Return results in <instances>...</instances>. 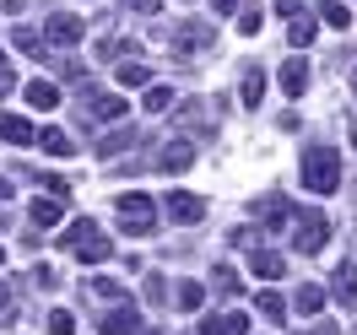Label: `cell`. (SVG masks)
Returning <instances> with one entry per match:
<instances>
[{
    "label": "cell",
    "mask_w": 357,
    "mask_h": 335,
    "mask_svg": "<svg viewBox=\"0 0 357 335\" xmlns=\"http://www.w3.org/2000/svg\"><path fill=\"white\" fill-rule=\"evenodd\" d=\"M201 303H206V287H201V281H178V309L195 313Z\"/></svg>",
    "instance_id": "484cf974"
},
{
    "label": "cell",
    "mask_w": 357,
    "mask_h": 335,
    "mask_svg": "<svg viewBox=\"0 0 357 335\" xmlns=\"http://www.w3.org/2000/svg\"><path fill=\"white\" fill-rule=\"evenodd\" d=\"M238 33H244V38H255V33H260V11H244V17H238Z\"/></svg>",
    "instance_id": "836d02e7"
},
{
    "label": "cell",
    "mask_w": 357,
    "mask_h": 335,
    "mask_svg": "<svg viewBox=\"0 0 357 335\" xmlns=\"http://www.w3.org/2000/svg\"><path fill=\"white\" fill-rule=\"evenodd\" d=\"M255 313H266V325H282V319H287V297H282V292H271V287H260Z\"/></svg>",
    "instance_id": "e0dca14e"
},
{
    "label": "cell",
    "mask_w": 357,
    "mask_h": 335,
    "mask_svg": "<svg viewBox=\"0 0 357 335\" xmlns=\"http://www.w3.org/2000/svg\"><path fill=\"white\" fill-rule=\"evenodd\" d=\"M325 244H331V217H325V211H303V217L292 222V249H298V254H319Z\"/></svg>",
    "instance_id": "7a4b0ae2"
},
{
    "label": "cell",
    "mask_w": 357,
    "mask_h": 335,
    "mask_svg": "<svg viewBox=\"0 0 357 335\" xmlns=\"http://www.w3.org/2000/svg\"><path fill=\"white\" fill-rule=\"evenodd\" d=\"M70 330H76V313H70V309L49 313V335H70Z\"/></svg>",
    "instance_id": "f546056e"
},
{
    "label": "cell",
    "mask_w": 357,
    "mask_h": 335,
    "mask_svg": "<svg viewBox=\"0 0 357 335\" xmlns=\"http://www.w3.org/2000/svg\"><path fill=\"white\" fill-rule=\"evenodd\" d=\"M11 44L22 49V54H33V60H49V54H44V38H38L33 27H17V33H11Z\"/></svg>",
    "instance_id": "cb8c5ba5"
},
{
    "label": "cell",
    "mask_w": 357,
    "mask_h": 335,
    "mask_svg": "<svg viewBox=\"0 0 357 335\" xmlns=\"http://www.w3.org/2000/svg\"><path fill=\"white\" fill-rule=\"evenodd\" d=\"M82 33H87V22H82L76 11H49V22H44V44L70 49V44H82Z\"/></svg>",
    "instance_id": "277c9868"
},
{
    "label": "cell",
    "mask_w": 357,
    "mask_h": 335,
    "mask_svg": "<svg viewBox=\"0 0 357 335\" xmlns=\"http://www.w3.org/2000/svg\"><path fill=\"white\" fill-rule=\"evenodd\" d=\"M162 211H168L174 222H201V217H206V201H201V195H178V189H174V195L162 201Z\"/></svg>",
    "instance_id": "ba28073f"
},
{
    "label": "cell",
    "mask_w": 357,
    "mask_h": 335,
    "mask_svg": "<svg viewBox=\"0 0 357 335\" xmlns=\"http://www.w3.org/2000/svg\"><path fill=\"white\" fill-rule=\"evenodd\" d=\"M119 87H152V70L141 65V60H125L119 65Z\"/></svg>",
    "instance_id": "603a6c76"
},
{
    "label": "cell",
    "mask_w": 357,
    "mask_h": 335,
    "mask_svg": "<svg viewBox=\"0 0 357 335\" xmlns=\"http://www.w3.org/2000/svg\"><path fill=\"white\" fill-rule=\"evenodd\" d=\"M0 265H6V249H0Z\"/></svg>",
    "instance_id": "7bdbcfd3"
},
{
    "label": "cell",
    "mask_w": 357,
    "mask_h": 335,
    "mask_svg": "<svg viewBox=\"0 0 357 335\" xmlns=\"http://www.w3.org/2000/svg\"><path fill=\"white\" fill-rule=\"evenodd\" d=\"M168 109H174V87L152 81V87H146V114H168Z\"/></svg>",
    "instance_id": "d4e9b609"
},
{
    "label": "cell",
    "mask_w": 357,
    "mask_h": 335,
    "mask_svg": "<svg viewBox=\"0 0 357 335\" xmlns=\"http://www.w3.org/2000/svg\"><path fill=\"white\" fill-rule=\"evenodd\" d=\"M135 11H141V17H157V11H162V0H135Z\"/></svg>",
    "instance_id": "d590c367"
},
{
    "label": "cell",
    "mask_w": 357,
    "mask_h": 335,
    "mask_svg": "<svg viewBox=\"0 0 357 335\" xmlns=\"http://www.w3.org/2000/svg\"><path fill=\"white\" fill-rule=\"evenodd\" d=\"M211 287L222 292V297H233V292H238V270H227V265H217V270H211Z\"/></svg>",
    "instance_id": "f1b7e54d"
},
{
    "label": "cell",
    "mask_w": 357,
    "mask_h": 335,
    "mask_svg": "<svg viewBox=\"0 0 357 335\" xmlns=\"http://www.w3.org/2000/svg\"><path fill=\"white\" fill-rule=\"evenodd\" d=\"M0 201H11V184H6V179H0Z\"/></svg>",
    "instance_id": "ab89813d"
},
{
    "label": "cell",
    "mask_w": 357,
    "mask_h": 335,
    "mask_svg": "<svg viewBox=\"0 0 357 335\" xmlns=\"http://www.w3.org/2000/svg\"><path fill=\"white\" fill-rule=\"evenodd\" d=\"M233 244H244V249H255V244H260V233H255V227H233Z\"/></svg>",
    "instance_id": "e575fe53"
},
{
    "label": "cell",
    "mask_w": 357,
    "mask_h": 335,
    "mask_svg": "<svg viewBox=\"0 0 357 335\" xmlns=\"http://www.w3.org/2000/svg\"><path fill=\"white\" fill-rule=\"evenodd\" d=\"M319 11H325V22H331V27H347V22H352V11H347L341 0H325Z\"/></svg>",
    "instance_id": "4dcf8cb0"
},
{
    "label": "cell",
    "mask_w": 357,
    "mask_h": 335,
    "mask_svg": "<svg viewBox=\"0 0 357 335\" xmlns=\"http://www.w3.org/2000/svg\"><path fill=\"white\" fill-rule=\"evenodd\" d=\"M141 335H162V330H141Z\"/></svg>",
    "instance_id": "b9f144b4"
},
{
    "label": "cell",
    "mask_w": 357,
    "mask_h": 335,
    "mask_svg": "<svg viewBox=\"0 0 357 335\" xmlns=\"http://www.w3.org/2000/svg\"><path fill=\"white\" fill-rule=\"evenodd\" d=\"M287 44H292V49H309V44H314V22H303V17H298V22H287Z\"/></svg>",
    "instance_id": "83f0119b"
},
{
    "label": "cell",
    "mask_w": 357,
    "mask_h": 335,
    "mask_svg": "<svg viewBox=\"0 0 357 335\" xmlns=\"http://www.w3.org/2000/svg\"><path fill=\"white\" fill-rule=\"evenodd\" d=\"M331 292L341 297V303H357V265L347 260V265H335V276H331Z\"/></svg>",
    "instance_id": "ffe728a7"
},
{
    "label": "cell",
    "mask_w": 357,
    "mask_h": 335,
    "mask_svg": "<svg viewBox=\"0 0 357 335\" xmlns=\"http://www.w3.org/2000/svg\"><path fill=\"white\" fill-rule=\"evenodd\" d=\"M249 270H255L260 281H282V276H287V260H282L276 249H255V260H249Z\"/></svg>",
    "instance_id": "4fadbf2b"
},
{
    "label": "cell",
    "mask_w": 357,
    "mask_h": 335,
    "mask_svg": "<svg viewBox=\"0 0 357 335\" xmlns=\"http://www.w3.org/2000/svg\"><path fill=\"white\" fill-rule=\"evenodd\" d=\"M238 103H244V109H260V103H266V70H260V65L244 70V81H238Z\"/></svg>",
    "instance_id": "5bb4252c"
},
{
    "label": "cell",
    "mask_w": 357,
    "mask_h": 335,
    "mask_svg": "<svg viewBox=\"0 0 357 335\" xmlns=\"http://www.w3.org/2000/svg\"><path fill=\"white\" fill-rule=\"evenodd\" d=\"M211 44H217V33L206 22H184L174 33V54H211Z\"/></svg>",
    "instance_id": "8992f818"
},
{
    "label": "cell",
    "mask_w": 357,
    "mask_h": 335,
    "mask_svg": "<svg viewBox=\"0 0 357 335\" xmlns=\"http://www.w3.org/2000/svg\"><path fill=\"white\" fill-rule=\"evenodd\" d=\"M6 303H11V287H6V281H0V309H6Z\"/></svg>",
    "instance_id": "74e56055"
},
{
    "label": "cell",
    "mask_w": 357,
    "mask_h": 335,
    "mask_svg": "<svg viewBox=\"0 0 357 335\" xmlns=\"http://www.w3.org/2000/svg\"><path fill=\"white\" fill-rule=\"evenodd\" d=\"M190 162H195V146H190L184 135H178V141H168V146H162V157H157V168H162V173H184Z\"/></svg>",
    "instance_id": "9c48e42d"
},
{
    "label": "cell",
    "mask_w": 357,
    "mask_h": 335,
    "mask_svg": "<svg viewBox=\"0 0 357 335\" xmlns=\"http://www.w3.org/2000/svg\"><path fill=\"white\" fill-rule=\"evenodd\" d=\"M271 6H276L287 22H298V17H303V0H271Z\"/></svg>",
    "instance_id": "d6a6232c"
},
{
    "label": "cell",
    "mask_w": 357,
    "mask_h": 335,
    "mask_svg": "<svg viewBox=\"0 0 357 335\" xmlns=\"http://www.w3.org/2000/svg\"><path fill=\"white\" fill-rule=\"evenodd\" d=\"M282 92H287V98H303V92H309V60H303V54H292L287 65H282Z\"/></svg>",
    "instance_id": "30bf717a"
},
{
    "label": "cell",
    "mask_w": 357,
    "mask_h": 335,
    "mask_svg": "<svg viewBox=\"0 0 357 335\" xmlns=\"http://www.w3.org/2000/svg\"><path fill=\"white\" fill-rule=\"evenodd\" d=\"M109 254H114V244L103 238V233H87V238L76 244V260H82V265H103Z\"/></svg>",
    "instance_id": "9a60e30c"
},
{
    "label": "cell",
    "mask_w": 357,
    "mask_h": 335,
    "mask_svg": "<svg viewBox=\"0 0 357 335\" xmlns=\"http://www.w3.org/2000/svg\"><path fill=\"white\" fill-rule=\"evenodd\" d=\"M33 146H44L49 157H70V152H76V141H70L66 130H49V125H44L38 135H33Z\"/></svg>",
    "instance_id": "d6986e66"
},
{
    "label": "cell",
    "mask_w": 357,
    "mask_h": 335,
    "mask_svg": "<svg viewBox=\"0 0 357 335\" xmlns=\"http://www.w3.org/2000/svg\"><path fill=\"white\" fill-rule=\"evenodd\" d=\"M260 211H266V217H271L276 227H287V222H292V205L282 201V195H271V201H260Z\"/></svg>",
    "instance_id": "4316f807"
},
{
    "label": "cell",
    "mask_w": 357,
    "mask_h": 335,
    "mask_svg": "<svg viewBox=\"0 0 357 335\" xmlns=\"http://www.w3.org/2000/svg\"><path fill=\"white\" fill-rule=\"evenodd\" d=\"M98 330L103 335H141V313H135L130 303H119V309H109L98 319Z\"/></svg>",
    "instance_id": "52a82bcc"
},
{
    "label": "cell",
    "mask_w": 357,
    "mask_h": 335,
    "mask_svg": "<svg viewBox=\"0 0 357 335\" xmlns=\"http://www.w3.org/2000/svg\"><path fill=\"white\" fill-rule=\"evenodd\" d=\"M130 114V103L119 98V92H87V103H82V119H98V125H114V119H125Z\"/></svg>",
    "instance_id": "5b68a950"
},
{
    "label": "cell",
    "mask_w": 357,
    "mask_h": 335,
    "mask_svg": "<svg viewBox=\"0 0 357 335\" xmlns=\"http://www.w3.org/2000/svg\"><path fill=\"white\" fill-rule=\"evenodd\" d=\"M135 141H141V135H135V130H125V125H119V130H109V135H103V141H98V146H92V157H98V162H109V157L130 152Z\"/></svg>",
    "instance_id": "8fae6325"
},
{
    "label": "cell",
    "mask_w": 357,
    "mask_h": 335,
    "mask_svg": "<svg viewBox=\"0 0 357 335\" xmlns=\"http://www.w3.org/2000/svg\"><path fill=\"white\" fill-rule=\"evenodd\" d=\"M249 330V313H206L201 335H244Z\"/></svg>",
    "instance_id": "7c38bea8"
},
{
    "label": "cell",
    "mask_w": 357,
    "mask_h": 335,
    "mask_svg": "<svg viewBox=\"0 0 357 335\" xmlns=\"http://www.w3.org/2000/svg\"><path fill=\"white\" fill-rule=\"evenodd\" d=\"M0 135H6V141H11V146H33V125H27L22 114H0Z\"/></svg>",
    "instance_id": "2e32d148"
},
{
    "label": "cell",
    "mask_w": 357,
    "mask_h": 335,
    "mask_svg": "<svg viewBox=\"0 0 357 335\" xmlns=\"http://www.w3.org/2000/svg\"><path fill=\"white\" fill-rule=\"evenodd\" d=\"M352 98H357V70H352Z\"/></svg>",
    "instance_id": "60d3db41"
},
{
    "label": "cell",
    "mask_w": 357,
    "mask_h": 335,
    "mask_svg": "<svg viewBox=\"0 0 357 335\" xmlns=\"http://www.w3.org/2000/svg\"><path fill=\"white\" fill-rule=\"evenodd\" d=\"M314 335H341V330H335V325H331V319H325V325H319V330H314Z\"/></svg>",
    "instance_id": "8d00e7d4"
},
{
    "label": "cell",
    "mask_w": 357,
    "mask_h": 335,
    "mask_svg": "<svg viewBox=\"0 0 357 335\" xmlns=\"http://www.w3.org/2000/svg\"><path fill=\"white\" fill-rule=\"evenodd\" d=\"M114 211L130 222L125 233H157V205H152V195H119Z\"/></svg>",
    "instance_id": "3957f363"
},
{
    "label": "cell",
    "mask_w": 357,
    "mask_h": 335,
    "mask_svg": "<svg viewBox=\"0 0 357 335\" xmlns=\"http://www.w3.org/2000/svg\"><path fill=\"white\" fill-rule=\"evenodd\" d=\"M292 309H298V313H319V309H325V287L303 281V287H298V297H292Z\"/></svg>",
    "instance_id": "7402d4cb"
},
{
    "label": "cell",
    "mask_w": 357,
    "mask_h": 335,
    "mask_svg": "<svg viewBox=\"0 0 357 335\" xmlns=\"http://www.w3.org/2000/svg\"><path fill=\"white\" fill-rule=\"evenodd\" d=\"M303 184H309L314 195H331V189H341V152L335 146H309L303 152Z\"/></svg>",
    "instance_id": "6da1fadb"
},
{
    "label": "cell",
    "mask_w": 357,
    "mask_h": 335,
    "mask_svg": "<svg viewBox=\"0 0 357 335\" xmlns=\"http://www.w3.org/2000/svg\"><path fill=\"white\" fill-rule=\"evenodd\" d=\"M27 103H33V109H54V103H60V87L38 76V81H27Z\"/></svg>",
    "instance_id": "44dd1931"
},
{
    "label": "cell",
    "mask_w": 357,
    "mask_h": 335,
    "mask_svg": "<svg viewBox=\"0 0 357 335\" xmlns=\"http://www.w3.org/2000/svg\"><path fill=\"white\" fill-rule=\"evenodd\" d=\"M211 6H217V11H233V6H238V0H211Z\"/></svg>",
    "instance_id": "f35d334b"
},
{
    "label": "cell",
    "mask_w": 357,
    "mask_h": 335,
    "mask_svg": "<svg viewBox=\"0 0 357 335\" xmlns=\"http://www.w3.org/2000/svg\"><path fill=\"white\" fill-rule=\"evenodd\" d=\"M27 217H33V227H54L60 217H66V201H54V195H38Z\"/></svg>",
    "instance_id": "ac0fdd59"
},
{
    "label": "cell",
    "mask_w": 357,
    "mask_h": 335,
    "mask_svg": "<svg viewBox=\"0 0 357 335\" xmlns=\"http://www.w3.org/2000/svg\"><path fill=\"white\" fill-rule=\"evenodd\" d=\"M92 292H98V297H125V287H119V281H109V276H98V281H92Z\"/></svg>",
    "instance_id": "1f68e13d"
}]
</instances>
